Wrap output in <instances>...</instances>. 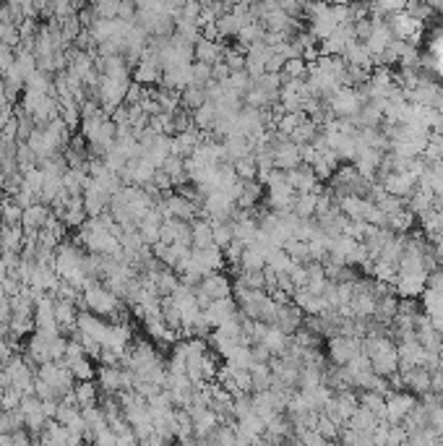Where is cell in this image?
<instances>
[{
	"mask_svg": "<svg viewBox=\"0 0 443 446\" xmlns=\"http://www.w3.org/2000/svg\"><path fill=\"white\" fill-rule=\"evenodd\" d=\"M84 305L92 314H112L118 308V295H112L107 287L97 284L94 280L84 287Z\"/></svg>",
	"mask_w": 443,
	"mask_h": 446,
	"instance_id": "cell-1",
	"label": "cell"
},
{
	"mask_svg": "<svg viewBox=\"0 0 443 446\" xmlns=\"http://www.w3.org/2000/svg\"><path fill=\"white\" fill-rule=\"evenodd\" d=\"M24 240V230L21 228H3L0 230V246L6 250H19Z\"/></svg>",
	"mask_w": 443,
	"mask_h": 446,
	"instance_id": "cell-2",
	"label": "cell"
}]
</instances>
